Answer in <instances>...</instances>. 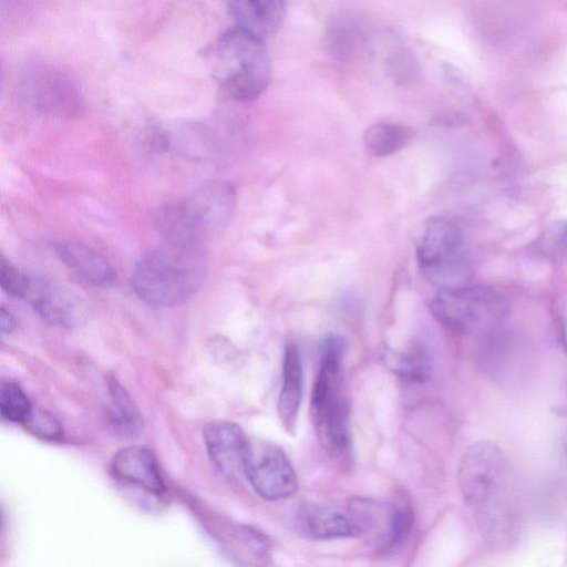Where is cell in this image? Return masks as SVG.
I'll list each match as a JSON object with an SVG mask.
<instances>
[{
    "label": "cell",
    "instance_id": "cell-1",
    "mask_svg": "<svg viewBox=\"0 0 567 567\" xmlns=\"http://www.w3.org/2000/svg\"><path fill=\"white\" fill-rule=\"evenodd\" d=\"M207 271L204 246L165 241L145 254L132 272V287L144 302L174 307L188 300Z\"/></svg>",
    "mask_w": 567,
    "mask_h": 567
},
{
    "label": "cell",
    "instance_id": "cell-2",
    "mask_svg": "<svg viewBox=\"0 0 567 567\" xmlns=\"http://www.w3.org/2000/svg\"><path fill=\"white\" fill-rule=\"evenodd\" d=\"M203 59L212 76L237 102L257 100L269 85L271 63L265 40L238 27L207 45Z\"/></svg>",
    "mask_w": 567,
    "mask_h": 567
},
{
    "label": "cell",
    "instance_id": "cell-3",
    "mask_svg": "<svg viewBox=\"0 0 567 567\" xmlns=\"http://www.w3.org/2000/svg\"><path fill=\"white\" fill-rule=\"evenodd\" d=\"M457 483L483 533L492 536L506 532L509 527L505 505L507 463L499 446L488 440L470 445L458 463Z\"/></svg>",
    "mask_w": 567,
    "mask_h": 567
},
{
    "label": "cell",
    "instance_id": "cell-4",
    "mask_svg": "<svg viewBox=\"0 0 567 567\" xmlns=\"http://www.w3.org/2000/svg\"><path fill=\"white\" fill-rule=\"evenodd\" d=\"M235 205L234 185L214 181L183 200L161 208L155 224L165 241L204 246L227 226Z\"/></svg>",
    "mask_w": 567,
    "mask_h": 567
},
{
    "label": "cell",
    "instance_id": "cell-5",
    "mask_svg": "<svg viewBox=\"0 0 567 567\" xmlns=\"http://www.w3.org/2000/svg\"><path fill=\"white\" fill-rule=\"evenodd\" d=\"M346 350L347 343L340 336L323 339L310 402L317 439L324 452L336 460H346L351 453L349 414L340 380Z\"/></svg>",
    "mask_w": 567,
    "mask_h": 567
},
{
    "label": "cell",
    "instance_id": "cell-6",
    "mask_svg": "<svg viewBox=\"0 0 567 567\" xmlns=\"http://www.w3.org/2000/svg\"><path fill=\"white\" fill-rule=\"evenodd\" d=\"M508 306L503 295L485 286L441 288L431 311L445 328L462 333L491 336L504 321Z\"/></svg>",
    "mask_w": 567,
    "mask_h": 567
},
{
    "label": "cell",
    "instance_id": "cell-7",
    "mask_svg": "<svg viewBox=\"0 0 567 567\" xmlns=\"http://www.w3.org/2000/svg\"><path fill=\"white\" fill-rule=\"evenodd\" d=\"M348 516L355 536L364 537L380 553L398 548L409 536L414 515L409 501L385 502L369 497H353L348 504Z\"/></svg>",
    "mask_w": 567,
    "mask_h": 567
},
{
    "label": "cell",
    "instance_id": "cell-8",
    "mask_svg": "<svg viewBox=\"0 0 567 567\" xmlns=\"http://www.w3.org/2000/svg\"><path fill=\"white\" fill-rule=\"evenodd\" d=\"M244 471L255 492L267 501L285 499L298 488L297 475L286 453L266 440L248 439Z\"/></svg>",
    "mask_w": 567,
    "mask_h": 567
},
{
    "label": "cell",
    "instance_id": "cell-9",
    "mask_svg": "<svg viewBox=\"0 0 567 567\" xmlns=\"http://www.w3.org/2000/svg\"><path fill=\"white\" fill-rule=\"evenodd\" d=\"M23 96L38 112L60 118L79 116L83 102L71 78L48 66L32 69L23 80Z\"/></svg>",
    "mask_w": 567,
    "mask_h": 567
},
{
    "label": "cell",
    "instance_id": "cell-10",
    "mask_svg": "<svg viewBox=\"0 0 567 567\" xmlns=\"http://www.w3.org/2000/svg\"><path fill=\"white\" fill-rule=\"evenodd\" d=\"M285 526L311 540H332L355 536L348 514L308 499L288 505L282 513Z\"/></svg>",
    "mask_w": 567,
    "mask_h": 567
},
{
    "label": "cell",
    "instance_id": "cell-11",
    "mask_svg": "<svg viewBox=\"0 0 567 567\" xmlns=\"http://www.w3.org/2000/svg\"><path fill=\"white\" fill-rule=\"evenodd\" d=\"M110 471L120 484L141 491L153 499L161 501L166 495L157 458L148 447L130 445L118 450L111 461Z\"/></svg>",
    "mask_w": 567,
    "mask_h": 567
},
{
    "label": "cell",
    "instance_id": "cell-12",
    "mask_svg": "<svg viewBox=\"0 0 567 567\" xmlns=\"http://www.w3.org/2000/svg\"><path fill=\"white\" fill-rule=\"evenodd\" d=\"M464 236L460 225L449 217H430L416 240V258L429 270L462 260Z\"/></svg>",
    "mask_w": 567,
    "mask_h": 567
},
{
    "label": "cell",
    "instance_id": "cell-13",
    "mask_svg": "<svg viewBox=\"0 0 567 567\" xmlns=\"http://www.w3.org/2000/svg\"><path fill=\"white\" fill-rule=\"evenodd\" d=\"M203 441L214 466L228 478L245 476L244 463L248 439L230 421H212L203 429Z\"/></svg>",
    "mask_w": 567,
    "mask_h": 567
},
{
    "label": "cell",
    "instance_id": "cell-14",
    "mask_svg": "<svg viewBox=\"0 0 567 567\" xmlns=\"http://www.w3.org/2000/svg\"><path fill=\"white\" fill-rule=\"evenodd\" d=\"M62 262L79 278L94 287H111L116 282V272L110 262L95 249L72 240L54 245Z\"/></svg>",
    "mask_w": 567,
    "mask_h": 567
},
{
    "label": "cell",
    "instance_id": "cell-15",
    "mask_svg": "<svg viewBox=\"0 0 567 567\" xmlns=\"http://www.w3.org/2000/svg\"><path fill=\"white\" fill-rule=\"evenodd\" d=\"M303 374L300 354L293 341H287L284 351L281 388L277 413L285 431L295 435L302 401Z\"/></svg>",
    "mask_w": 567,
    "mask_h": 567
},
{
    "label": "cell",
    "instance_id": "cell-16",
    "mask_svg": "<svg viewBox=\"0 0 567 567\" xmlns=\"http://www.w3.org/2000/svg\"><path fill=\"white\" fill-rule=\"evenodd\" d=\"M235 27L261 39L277 32L286 14L285 0H227Z\"/></svg>",
    "mask_w": 567,
    "mask_h": 567
},
{
    "label": "cell",
    "instance_id": "cell-17",
    "mask_svg": "<svg viewBox=\"0 0 567 567\" xmlns=\"http://www.w3.org/2000/svg\"><path fill=\"white\" fill-rule=\"evenodd\" d=\"M34 311L52 324H69L75 316V301L65 290L52 284L31 278V286L25 296Z\"/></svg>",
    "mask_w": 567,
    "mask_h": 567
},
{
    "label": "cell",
    "instance_id": "cell-18",
    "mask_svg": "<svg viewBox=\"0 0 567 567\" xmlns=\"http://www.w3.org/2000/svg\"><path fill=\"white\" fill-rule=\"evenodd\" d=\"M110 420L123 437L134 439L143 432V417L126 390L116 381L109 382Z\"/></svg>",
    "mask_w": 567,
    "mask_h": 567
},
{
    "label": "cell",
    "instance_id": "cell-19",
    "mask_svg": "<svg viewBox=\"0 0 567 567\" xmlns=\"http://www.w3.org/2000/svg\"><path fill=\"white\" fill-rule=\"evenodd\" d=\"M385 365L400 378L410 382L429 380L432 363L427 351L420 344H413L404 351H388L383 354Z\"/></svg>",
    "mask_w": 567,
    "mask_h": 567
},
{
    "label": "cell",
    "instance_id": "cell-20",
    "mask_svg": "<svg viewBox=\"0 0 567 567\" xmlns=\"http://www.w3.org/2000/svg\"><path fill=\"white\" fill-rule=\"evenodd\" d=\"M411 127L395 123H375L367 128L363 142L373 156L391 155L403 148L413 137Z\"/></svg>",
    "mask_w": 567,
    "mask_h": 567
},
{
    "label": "cell",
    "instance_id": "cell-21",
    "mask_svg": "<svg viewBox=\"0 0 567 567\" xmlns=\"http://www.w3.org/2000/svg\"><path fill=\"white\" fill-rule=\"evenodd\" d=\"M384 70L389 78L399 86L406 87L420 80V65L406 47L399 45L384 58Z\"/></svg>",
    "mask_w": 567,
    "mask_h": 567
},
{
    "label": "cell",
    "instance_id": "cell-22",
    "mask_svg": "<svg viewBox=\"0 0 567 567\" xmlns=\"http://www.w3.org/2000/svg\"><path fill=\"white\" fill-rule=\"evenodd\" d=\"M33 406L21 386L14 381H2L0 385V413L3 419L24 424Z\"/></svg>",
    "mask_w": 567,
    "mask_h": 567
},
{
    "label": "cell",
    "instance_id": "cell-23",
    "mask_svg": "<svg viewBox=\"0 0 567 567\" xmlns=\"http://www.w3.org/2000/svg\"><path fill=\"white\" fill-rule=\"evenodd\" d=\"M355 24L349 18H338L332 21L328 31V45L330 52L343 58L352 52L357 40Z\"/></svg>",
    "mask_w": 567,
    "mask_h": 567
},
{
    "label": "cell",
    "instance_id": "cell-24",
    "mask_svg": "<svg viewBox=\"0 0 567 567\" xmlns=\"http://www.w3.org/2000/svg\"><path fill=\"white\" fill-rule=\"evenodd\" d=\"M31 278L11 262L4 259L1 261L0 285L7 295L14 298H25L31 286Z\"/></svg>",
    "mask_w": 567,
    "mask_h": 567
},
{
    "label": "cell",
    "instance_id": "cell-25",
    "mask_svg": "<svg viewBox=\"0 0 567 567\" xmlns=\"http://www.w3.org/2000/svg\"><path fill=\"white\" fill-rule=\"evenodd\" d=\"M34 435L44 440H58L62 430L58 420L47 411L32 409L29 417L23 424Z\"/></svg>",
    "mask_w": 567,
    "mask_h": 567
},
{
    "label": "cell",
    "instance_id": "cell-26",
    "mask_svg": "<svg viewBox=\"0 0 567 567\" xmlns=\"http://www.w3.org/2000/svg\"><path fill=\"white\" fill-rule=\"evenodd\" d=\"M545 244L555 252L567 250V220L549 230Z\"/></svg>",
    "mask_w": 567,
    "mask_h": 567
},
{
    "label": "cell",
    "instance_id": "cell-27",
    "mask_svg": "<svg viewBox=\"0 0 567 567\" xmlns=\"http://www.w3.org/2000/svg\"><path fill=\"white\" fill-rule=\"evenodd\" d=\"M244 542L254 550L260 555L265 554L269 548L268 538L259 530L254 528L245 527L240 530Z\"/></svg>",
    "mask_w": 567,
    "mask_h": 567
},
{
    "label": "cell",
    "instance_id": "cell-28",
    "mask_svg": "<svg viewBox=\"0 0 567 567\" xmlns=\"http://www.w3.org/2000/svg\"><path fill=\"white\" fill-rule=\"evenodd\" d=\"M17 326L16 318L13 315L1 307L0 309V330L2 333H10Z\"/></svg>",
    "mask_w": 567,
    "mask_h": 567
}]
</instances>
